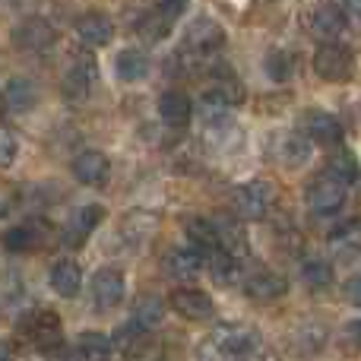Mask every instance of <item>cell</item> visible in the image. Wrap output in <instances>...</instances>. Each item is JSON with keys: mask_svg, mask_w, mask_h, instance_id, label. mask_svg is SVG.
Here are the masks:
<instances>
[{"mask_svg": "<svg viewBox=\"0 0 361 361\" xmlns=\"http://www.w3.org/2000/svg\"><path fill=\"white\" fill-rule=\"evenodd\" d=\"M206 267H209L212 279H216L219 286H231V282L238 279V257L225 254V250H216V254L206 257Z\"/></svg>", "mask_w": 361, "mask_h": 361, "instance_id": "obj_32", "label": "cell"}, {"mask_svg": "<svg viewBox=\"0 0 361 361\" xmlns=\"http://www.w3.org/2000/svg\"><path fill=\"white\" fill-rule=\"evenodd\" d=\"M307 29H311V35L314 38H320L324 44H330V42H336L339 35H343V29H345V16H343V10H339L336 4H317L311 13H307Z\"/></svg>", "mask_w": 361, "mask_h": 361, "instance_id": "obj_7", "label": "cell"}, {"mask_svg": "<svg viewBox=\"0 0 361 361\" xmlns=\"http://www.w3.org/2000/svg\"><path fill=\"white\" fill-rule=\"evenodd\" d=\"M137 35L143 38L146 44H159L171 35V19H165L162 13H146L137 23Z\"/></svg>", "mask_w": 361, "mask_h": 361, "instance_id": "obj_30", "label": "cell"}, {"mask_svg": "<svg viewBox=\"0 0 361 361\" xmlns=\"http://www.w3.org/2000/svg\"><path fill=\"white\" fill-rule=\"evenodd\" d=\"M203 263H206V257L200 254L197 247H175L165 254L162 269H165V276H171V279H197Z\"/></svg>", "mask_w": 361, "mask_h": 361, "instance_id": "obj_16", "label": "cell"}, {"mask_svg": "<svg viewBox=\"0 0 361 361\" xmlns=\"http://www.w3.org/2000/svg\"><path fill=\"white\" fill-rule=\"evenodd\" d=\"M102 219H105V209H102L99 203H89V206H82V209H76L73 216H70L67 228H63V244H67V247H80V244L99 228Z\"/></svg>", "mask_w": 361, "mask_h": 361, "instance_id": "obj_12", "label": "cell"}, {"mask_svg": "<svg viewBox=\"0 0 361 361\" xmlns=\"http://www.w3.org/2000/svg\"><path fill=\"white\" fill-rule=\"evenodd\" d=\"M152 231H156V216H149V212H130V216H124V225H121V235L130 244H146V238Z\"/></svg>", "mask_w": 361, "mask_h": 361, "instance_id": "obj_29", "label": "cell"}, {"mask_svg": "<svg viewBox=\"0 0 361 361\" xmlns=\"http://www.w3.org/2000/svg\"><path fill=\"white\" fill-rule=\"evenodd\" d=\"M187 4H190V0H156V13H162L165 19H171V23H175L178 16H184Z\"/></svg>", "mask_w": 361, "mask_h": 361, "instance_id": "obj_36", "label": "cell"}, {"mask_svg": "<svg viewBox=\"0 0 361 361\" xmlns=\"http://www.w3.org/2000/svg\"><path fill=\"white\" fill-rule=\"evenodd\" d=\"M171 307L180 314L184 320H209L212 317V298L200 288H175L171 292Z\"/></svg>", "mask_w": 361, "mask_h": 361, "instance_id": "obj_15", "label": "cell"}, {"mask_svg": "<svg viewBox=\"0 0 361 361\" xmlns=\"http://www.w3.org/2000/svg\"><path fill=\"white\" fill-rule=\"evenodd\" d=\"M4 95H6V108L10 111H32L38 105V86L32 80H25V76H13L6 82Z\"/></svg>", "mask_w": 361, "mask_h": 361, "instance_id": "obj_22", "label": "cell"}, {"mask_svg": "<svg viewBox=\"0 0 361 361\" xmlns=\"http://www.w3.org/2000/svg\"><path fill=\"white\" fill-rule=\"evenodd\" d=\"M95 86V61L92 57H76L70 70L63 73V95L70 102H82Z\"/></svg>", "mask_w": 361, "mask_h": 361, "instance_id": "obj_13", "label": "cell"}, {"mask_svg": "<svg viewBox=\"0 0 361 361\" xmlns=\"http://www.w3.org/2000/svg\"><path fill=\"white\" fill-rule=\"evenodd\" d=\"M330 244L336 250H352V254H358V250H361V219L339 222L336 228L330 231Z\"/></svg>", "mask_w": 361, "mask_h": 361, "instance_id": "obj_31", "label": "cell"}, {"mask_svg": "<svg viewBox=\"0 0 361 361\" xmlns=\"http://www.w3.org/2000/svg\"><path fill=\"white\" fill-rule=\"evenodd\" d=\"M276 197H279V190H276L273 180L257 178V180H247V184L231 190V209H235V216L244 219V222H260L269 212V206L276 203Z\"/></svg>", "mask_w": 361, "mask_h": 361, "instance_id": "obj_1", "label": "cell"}, {"mask_svg": "<svg viewBox=\"0 0 361 361\" xmlns=\"http://www.w3.org/2000/svg\"><path fill=\"white\" fill-rule=\"evenodd\" d=\"M48 361H76V355H67V349H57L48 355Z\"/></svg>", "mask_w": 361, "mask_h": 361, "instance_id": "obj_40", "label": "cell"}, {"mask_svg": "<svg viewBox=\"0 0 361 361\" xmlns=\"http://www.w3.org/2000/svg\"><path fill=\"white\" fill-rule=\"evenodd\" d=\"M216 228H219V241H222V250L241 260V257L247 254V235H244L241 222H231V219L219 216V219H216Z\"/></svg>", "mask_w": 361, "mask_h": 361, "instance_id": "obj_27", "label": "cell"}, {"mask_svg": "<svg viewBox=\"0 0 361 361\" xmlns=\"http://www.w3.org/2000/svg\"><path fill=\"white\" fill-rule=\"evenodd\" d=\"M76 38L86 48H105L114 38V23L105 13H86V16L76 19Z\"/></svg>", "mask_w": 361, "mask_h": 361, "instance_id": "obj_17", "label": "cell"}, {"mask_svg": "<svg viewBox=\"0 0 361 361\" xmlns=\"http://www.w3.org/2000/svg\"><path fill=\"white\" fill-rule=\"evenodd\" d=\"M114 70H118V80L140 82V80H146V73H149V57H146L140 48H127L114 57Z\"/></svg>", "mask_w": 361, "mask_h": 361, "instance_id": "obj_24", "label": "cell"}, {"mask_svg": "<svg viewBox=\"0 0 361 361\" xmlns=\"http://www.w3.org/2000/svg\"><path fill=\"white\" fill-rule=\"evenodd\" d=\"M0 149H4V152H0V165H4V169H10L13 159H16V149H19L16 137H13L10 127H4V130H0Z\"/></svg>", "mask_w": 361, "mask_h": 361, "instance_id": "obj_35", "label": "cell"}, {"mask_svg": "<svg viewBox=\"0 0 361 361\" xmlns=\"http://www.w3.org/2000/svg\"><path fill=\"white\" fill-rule=\"evenodd\" d=\"M193 114V105H190V95L180 92V89H169L162 92L159 99V118L165 121L169 127H184Z\"/></svg>", "mask_w": 361, "mask_h": 361, "instance_id": "obj_19", "label": "cell"}, {"mask_svg": "<svg viewBox=\"0 0 361 361\" xmlns=\"http://www.w3.org/2000/svg\"><path fill=\"white\" fill-rule=\"evenodd\" d=\"M187 238H190V244H193V247H197L203 257H209V254H216V250H222L216 219H190V222H187Z\"/></svg>", "mask_w": 361, "mask_h": 361, "instance_id": "obj_21", "label": "cell"}, {"mask_svg": "<svg viewBox=\"0 0 361 361\" xmlns=\"http://www.w3.org/2000/svg\"><path fill=\"white\" fill-rule=\"evenodd\" d=\"M343 295H345V301H349V305H358L361 307V276H355V279L345 282Z\"/></svg>", "mask_w": 361, "mask_h": 361, "instance_id": "obj_37", "label": "cell"}, {"mask_svg": "<svg viewBox=\"0 0 361 361\" xmlns=\"http://www.w3.org/2000/svg\"><path fill=\"white\" fill-rule=\"evenodd\" d=\"M162 317H165L162 298H156V295H143V298H137V305H133V324H137L143 333H149L152 326L162 324Z\"/></svg>", "mask_w": 361, "mask_h": 361, "instance_id": "obj_28", "label": "cell"}, {"mask_svg": "<svg viewBox=\"0 0 361 361\" xmlns=\"http://www.w3.org/2000/svg\"><path fill=\"white\" fill-rule=\"evenodd\" d=\"M225 44V32L222 25L216 23V19L209 16H200L190 23V29H187L184 35V48L190 51V54H212V51H219Z\"/></svg>", "mask_w": 361, "mask_h": 361, "instance_id": "obj_6", "label": "cell"}, {"mask_svg": "<svg viewBox=\"0 0 361 361\" xmlns=\"http://www.w3.org/2000/svg\"><path fill=\"white\" fill-rule=\"evenodd\" d=\"M276 159H279V165H286V169H301V165L311 159V140L301 137V133H288V137L279 140Z\"/></svg>", "mask_w": 361, "mask_h": 361, "instance_id": "obj_25", "label": "cell"}, {"mask_svg": "<svg viewBox=\"0 0 361 361\" xmlns=\"http://www.w3.org/2000/svg\"><path fill=\"white\" fill-rule=\"evenodd\" d=\"M23 333L35 349L48 352V355L61 349V317L54 311H32L29 317H23Z\"/></svg>", "mask_w": 361, "mask_h": 361, "instance_id": "obj_4", "label": "cell"}, {"mask_svg": "<svg viewBox=\"0 0 361 361\" xmlns=\"http://www.w3.org/2000/svg\"><path fill=\"white\" fill-rule=\"evenodd\" d=\"M286 292H288L286 276L273 273V269H257V273H250L244 279V295L250 301H260V305H269V301L282 298Z\"/></svg>", "mask_w": 361, "mask_h": 361, "instance_id": "obj_9", "label": "cell"}, {"mask_svg": "<svg viewBox=\"0 0 361 361\" xmlns=\"http://www.w3.org/2000/svg\"><path fill=\"white\" fill-rule=\"evenodd\" d=\"M114 352V343L105 333H80L76 336V355L80 361H108Z\"/></svg>", "mask_w": 361, "mask_h": 361, "instance_id": "obj_26", "label": "cell"}, {"mask_svg": "<svg viewBox=\"0 0 361 361\" xmlns=\"http://www.w3.org/2000/svg\"><path fill=\"white\" fill-rule=\"evenodd\" d=\"M263 67H267V76L273 82H288L292 80V70H295V61L288 51H269L267 61H263Z\"/></svg>", "mask_w": 361, "mask_h": 361, "instance_id": "obj_33", "label": "cell"}, {"mask_svg": "<svg viewBox=\"0 0 361 361\" xmlns=\"http://www.w3.org/2000/svg\"><path fill=\"white\" fill-rule=\"evenodd\" d=\"M326 175L330 178H336L343 187H352V184H358L361 180V165H358V159H355V152H349V149H336L330 159H326Z\"/></svg>", "mask_w": 361, "mask_h": 361, "instance_id": "obj_23", "label": "cell"}, {"mask_svg": "<svg viewBox=\"0 0 361 361\" xmlns=\"http://www.w3.org/2000/svg\"><path fill=\"white\" fill-rule=\"evenodd\" d=\"M57 32L48 19L42 16H25L13 25V44L19 51H29V54H38V51H48L54 44Z\"/></svg>", "mask_w": 361, "mask_h": 361, "instance_id": "obj_5", "label": "cell"}, {"mask_svg": "<svg viewBox=\"0 0 361 361\" xmlns=\"http://www.w3.org/2000/svg\"><path fill=\"white\" fill-rule=\"evenodd\" d=\"M241 99H244V89L235 80V73H219L203 92V102L209 111H228V105H238Z\"/></svg>", "mask_w": 361, "mask_h": 361, "instance_id": "obj_14", "label": "cell"}, {"mask_svg": "<svg viewBox=\"0 0 361 361\" xmlns=\"http://www.w3.org/2000/svg\"><path fill=\"white\" fill-rule=\"evenodd\" d=\"M352 67H355V57L339 42L320 44L317 54H314V70H317V76L326 82H345L352 76Z\"/></svg>", "mask_w": 361, "mask_h": 361, "instance_id": "obj_3", "label": "cell"}, {"mask_svg": "<svg viewBox=\"0 0 361 361\" xmlns=\"http://www.w3.org/2000/svg\"><path fill=\"white\" fill-rule=\"evenodd\" d=\"M4 361H13V355H10V345H4Z\"/></svg>", "mask_w": 361, "mask_h": 361, "instance_id": "obj_41", "label": "cell"}, {"mask_svg": "<svg viewBox=\"0 0 361 361\" xmlns=\"http://www.w3.org/2000/svg\"><path fill=\"white\" fill-rule=\"evenodd\" d=\"M48 282H51V288H54L61 298H73V295L80 292V286H82L80 263L76 260H57L54 267H51V273H48Z\"/></svg>", "mask_w": 361, "mask_h": 361, "instance_id": "obj_20", "label": "cell"}, {"mask_svg": "<svg viewBox=\"0 0 361 361\" xmlns=\"http://www.w3.org/2000/svg\"><path fill=\"white\" fill-rule=\"evenodd\" d=\"M73 178L86 187H105L111 178V159L99 149H86L73 159Z\"/></svg>", "mask_w": 361, "mask_h": 361, "instance_id": "obj_8", "label": "cell"}, {"mask_svg": "<svg viewBox=\"0 0 361 361\" xmlns=\"http://www.w3.org/2000/svg\"><path fill=\"white\" fill-rule=\"evenodd\" d=\"M345 336H349L355 345H361V320H352V324L345 326Z\"/></svg>", "mask_w": 361, "mask_h": 361, "instance_id": "obj_38", "label": "cell"}, {"mask_svg": "<svg viewBox=\"0 0 361 361\" xmlns=\"http://www.w3.org/2000/svg\"><path fill=\"white\" fill-rule=\"evenodd\" d=\"M48 238V228L42 225V219H29V222H19L13 228H6L4 235V247L10 254H29V250H38Z\"/></svg>", "mask_w": 361, "mask_h": 361, "instance_id": "obj_10", "label": "cell"}, {"mask_svg": "<svg viewBox=\"0 0 361 361\" xmlns=\"http://www.w3.org/2000/svg\"><path fill=\"white\" fill-rule=\"evenodd\" d=\"M92 298H95V307L99 311H111L124 301V276L118 269L105 267L92 276Z\"/></svg>", "mask_w": 361, "mask_h": 361, "instance_id": "obj_11", "label": "cell"}, {"mask_svg": "<svg viewBox=\"0 0 361 361\" xmlns=\"http://www.w3.org/2000/svg\"><path fill=\"white\" fill-rule=\"evenodd\" d=\"M305 130L317 146H339L343 143V124L333 118L330 111H307L305 114Z\"/></svg>", "mask_w": 361, "mask_h": 361, "instance_id": "obj_18", "label": "cell"}, {"mask_svg": "<svg viewBox=\"0 0 361 361\" xmlns=\"http://www.w3.org/2000/svg\"><path fill=\"white\" fill-rule=\"evenodd\" d=\"M343 6L352 13V16H358V19H361V0H343Z\"/></svg>", "mask_w": 361, "mask_h": 361, "instance_id": "obj_39", "label": "cell"}, {"mask_svg": "<svg viewBox=\"0 0 361 361\" xmlns=\"http://www.w3.org/2000/svg\"><path fill=\"white\" fill-rule=\"evenodd\" d=\"M301 279H305V286H311V288H324L333 282V267L326 260L311 257V260L301 263Z\"/></svg>", "mask_w": 361, "mask_h": 361, "instance_id": "obj_34", "label": "cell"}, {"mask_svg": "<svg viewBox=\"0 0 361 361\" xmlns=\"http://www.w3.org/2000/svg\"><path fill=\"white\" fill-rule=\"evenodd\" d=\"M305 200L314 216H333V212H339L345 203V187L339 184L336 178L326 175V171H320V175H314L307 180Z\"/></svg>", "mask_w": 361, "mask_h": 361, "instance_id": "obj_2", "label": "cell"}]
</instances>
